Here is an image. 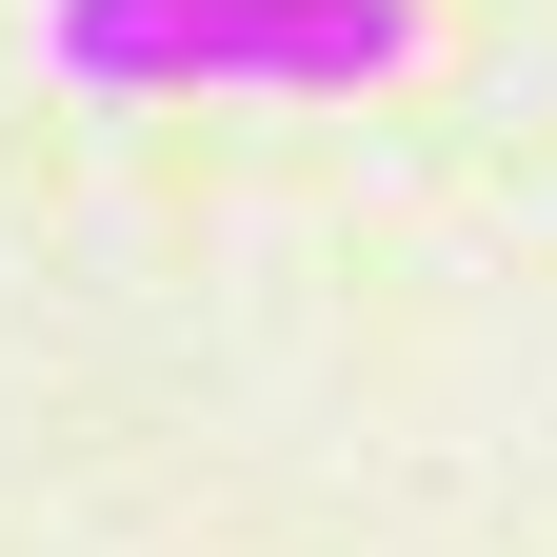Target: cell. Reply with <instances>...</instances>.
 Wrapping results in <instances>:
<instances>
[{"label": "cell", "mask_w": 557, "mask_h": 557, "mask_svg": "<svg viewBox=\"0 0 557 557\" xmlns=\"http://www.w3.org/2000/svg\"><path fill=\"white\" fill-rule=\"evenodd\" d=\"M40 60L81 100H379L418 0H40Z\"/></svg>", "instance_id": "cell-1"}]
</instances>
